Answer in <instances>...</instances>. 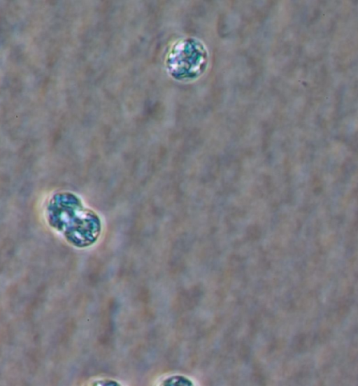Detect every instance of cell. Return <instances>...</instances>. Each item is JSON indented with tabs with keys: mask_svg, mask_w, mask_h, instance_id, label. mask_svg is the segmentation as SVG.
Listing matches in <instances>:
<instances>
[{
	"mask_svg": "<svg viewBox=\"0 0 358 386\" xmlns=\"http://www.w3.org/2000/svg\"><path fill=\"white\" fill-rule=\"evenodd\" d=\"M162 385L169 386H191L193 383L187 377L182 376H173L165 379Z\"/></svg>",
	"mask_w": 358,
	"mask_h": 386,
	"instance_id": "cell-2",
	"label": "cell"
},
{
	"mask_svg": "<svg viewBox=\"0 0 358 386\" xmlns=\"http://www.w3.org/2000/svg\"><path fill=\"white\" fill-rule=\"evenodd\" d=\"M92 385H114V386L120 385V384H118L117 382L112 380H108V379L97 380L96 382H94Z\"/></svg>",
	"mask_w": 358,
	"mask_h": 386,
	"instance_id": "cell-3",
	"label": "cell"
},
{
	"mask_svg": "<svg viewBox=\"0 0 358 386\" xmlns=\"http://www.w3.org/2000/svg\"><path fill=\"white\" fill-rule=\"evenodd\" d=\"M63 211L64 222L62 229L65 236L74 245L85 248L94 244L101 232V222L99 215L86 207L74 195L69 198Z\"/></svg>",
	"mask_w": 358,
	"mask_h": 386,
	"instance_id": "cell-1",
	"label": "cell"
}]
</instances>
